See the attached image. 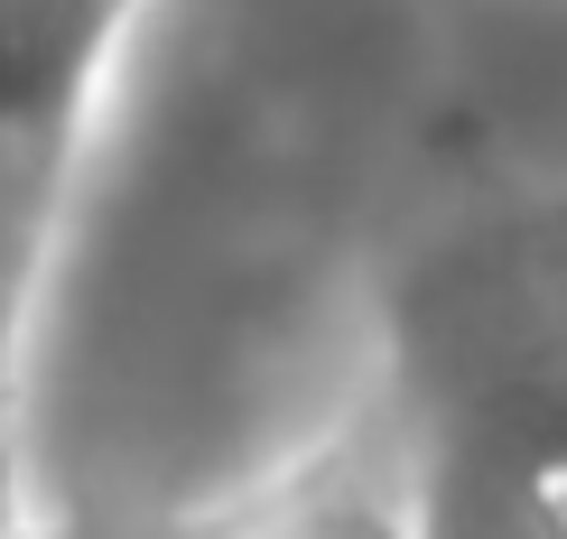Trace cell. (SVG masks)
I'll list each match as a JSON object with an SVG mask.
<instances>
[{
  "mask_svg": "<svg viewBox=\"0 0 567 539\" xmlns=\"http://www.w3.org/2000/svg\"><path fill=\"white\" fill-rule=\"evenodd\" d=\"M419 539H567V215L446 242L400 308Z\"/></svg>",
  "mask_w": 567,
  "mask_h": 539,
  "instance_id": "1",
  "label": "cell"
},
{
  "mask_svg": "<svg viewBox=\"0 0 567 539\" xmlns=\"http://www.w3.org/2000/svg\"><path fill=\"white\" fill-rule=\"evenodd\" d=\"M150 0H0V511H10V372L56 205L75 186L93 103Z\"/></svg>",
  "mask_w": 567,
  "mask_h": 539,
  "instance_id": "2",
  "label": "cell"
}]
</instances>
